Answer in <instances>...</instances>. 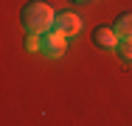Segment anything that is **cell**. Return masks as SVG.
<instances>
[{
    "label": "cell",
    "instance_id": "cell-1",
    "mask_svg": "<svg viewBox=\"0 0 132 126\" xmlns=\"http://www.w3.org/2000/svg\"><path fill=\"white\" fill-rule=\"evenodd\" d=\"M20 20H23V28H26L28 34H45V31H51V28H53L56 14H53V8L48 6V3L34 0V3H28L26 8H23Z\"/></svg>",
    "mask_w": 132,
    "mask_h": 126
},
{
    "label": "cell",
    "instance_id": "cell-2",
    "mask_svg": "<svg viewBox=\"0 0 132 126\" xmlns=\"http://www.w3.org/2000/svg\"><path fill=\"white\" fill-rule=\"evenodd\" d=\"M68 37L65 34H59L56 28H51V31H45L42 34V53L45 56H51V59H59L65 50H68V42H65Z\"/></svg>",
    "mask_w": 132,
    "mask_h": 126
},
{
    "label": "cell",
    "instance_id": "cell-3",
    "mask_svg": "<svg viewBox=\"0 0 132 126\" xmlns=\"http://www.w3.org/2000/svg\"><path fill=\"white\" fill-rule=\"evenodd\" d=\"M53 28H56L59 34H65V37H76L81 31V17L73 14V11H62V14H56Z\"/></svg>",
    "mask_w": 132,
    "mask_h": 126
},
{
    "label": "cell",
    "instance_id": "cell-4",
    "mask_svg": "<svg viewBox=\"0 0 132 126\" xmlns=\"http://www.w3.org/2000/svg\"><path fill=\"white\" fill-rule=\"evenodd\" d=\"M93 42H96L101 50H118V42H121V37L115 34V28L98 25V28L93 31Z\"/></svg>",
    "mask_w": 132,
    "mask_h": 126
},
{
    "label": "cell",
    "instance_id": "cell-5",
    "mask_svg": "<svg viewBox=\"0 0 132 126\" xmlns=\"http://www.w3.org/2000/svg\"><path fill=\"white\" fill-rule=\"evenodd\" d=\"M115 34L124 39V37H132V11H127V14H121L118 20H115Z\"/></svg>",
    "mask_w": 132,
    "mask_h": 126
},
{
    "label": "cell",
    "instance_id": "cell-6",
    "mask_svg": "<svg viewBox=\"0 0 132 126\" xmlns=\"http://www.w3.org/2000/svg\"><path fill=\"white\" fill-rule=\"evenodd\" d=\"M118 56H121L124 62H132V37H124V39L118 42Z\"/></svg>",
    "mask_w": 132,
    "mask_h": 126
},
{
    "label": "cell",
    "instance_id": "cell-7",
    "mask_svg": "<svg viewBox=\"0 0 132 126\" xmlns=\"http://www.w3.org/2000/svg\"><path fill=\"white\" fill-rule=\"evenodd\" d=\"M26 48L31 50V53L42 50V37H39V34H28V39H26Z\"/></svg>",
    "mask_w": 132,
    "mask_h": 126
},
{
    "label": "cell",
    "instance_id": "cell-8",
    "mask_svg": "<svg viewBox=\"0 0 132 126\" xmlns=\"http://www.w3.org/2000/svg\"><path fill=\"white\" fill-rule=\"evenodd\" d=\"M73 3H84V0H73Z\"/></svg>",
    "mask_w": 132,
    "mask_h": 126
}]
</instances>
